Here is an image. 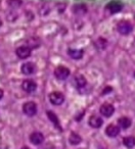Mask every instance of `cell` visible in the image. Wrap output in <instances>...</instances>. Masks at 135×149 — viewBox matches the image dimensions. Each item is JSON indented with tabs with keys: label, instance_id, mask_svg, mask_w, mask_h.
<instances>
[{
	"label": "cell",
	"instance_id": "1",
	"mask_svg": "<svg viewBox=\"0 0 135 149\" xmlns=\"http://www.w3.org/2000/svg\"><path fill=\"white\" fill-rule=\"evenodd\" d=\"M70 74H71V72H70L69 68L62 65L57 66L54 70V76L58 80H66L70 76Z\"/></svg>",
	"mask_w": 135,
	"mask_h": 149
},
{
	"label": "cell",
	"instance_id": "2",
	"mask_svg": "<svg viewBox=\"0 0 135 149\" xmlns=\"http://www.w3.org/2000/svg\"><path fill=\"white\" fill-rule=\"evenodd\" d=\"M117 29H118L119 33L122 34V35H128L132 32L133 30V27L129 22H126V21H123V22H120L117 26Z\"/></svg>",
	"mask_w": 135,
	"mask_h": 149
},
{
	"label": "cell",
	"instance_id": "3",
	"mask_svg": "<svg viewBox=\"0 0 135 149\" xmlns=\"http://www.w3.org/2000/svg\"><path fill=\"white\" fill-rule=\"evenodd\" d=\"M23 111L28 116H33L37 112V105H36L35 102H26L23 105Z\"/></svg>",
	"mask_w": 135,
	"mask_h": 149
},
{
	"label": "cell",
	"instance_id": "4",
	"mask_svg": "<svg viewBox=\"0 0 135 149\" xmlns=\"http://www.w3.org/2000/svg\"><path fill=\"white\" fill-rule=\"evenodd\" d=\"M49 100L53 105H60L64 103V96L60 92H52L49 95Z\"/></svg>",
	"mask_w": 135,
	"mask_h": 149
},
{
	"label": "cell",
	"instance_id": "5",
	"mask_svg": "<svg viewBox=\"0 0 135 149\" xmlns=\"http://www.w3.org/2000/svg\"><path fill=\"white\" fill-rule=\"evenodd\" d=\"M99 111L104 116L110 118V116H113V113L115 112V107L110 103H104V104H102V105L100 106Z\"/></svg>",
	"mask_w": 135,
	"mask_h": 149
},
{
	"label": "cell",
	"instance_id": "6",
	"mask_svg": "<svg viewBox=\"0 0 135 149\" xmlns=\"http://www.w3.org/2000/svg\"><path fill=\"white\" fill-rule=\"evenodd\" d=\"M17 55L22 59H26L31 55V48L29 46H21L17 49Z\"/></svg>",
	"mask_w": 135,
	"mask_h": 149
},
{
	"label": "cell",
	"instance_id": "7",
	"mask_svg": "<svg viewBox=\"0 0 135 149\" xmlns=\"http://www.w3.org/2000/svg\"><path fill=\"white\" fill-rule=\"evenodd\" d=\"M22 87H23L24 91L28 92V93H32V92H34L37 89V85L32 80H26V81H24L23 84H22Z\"/></svg>",
	"mask_w": 135,
	"mask_h": 149
},
{
	"label": "cell",
	"instance_id": "8",
	"mask_svg": "<svg viewBox=\"0 0 135 149\" xmlns=\"http://www.w3.org/2000/svg\"><path fill=\"white\" fill-rule=\"evenodd\" d=\"M120 131H121V128L119 126H116V125H108V128L106 129V134L108 135V137H117L119 134H120Z\"/></svg>",
	"mask_w": 135,
	"mask_h": 149
},
{
	"label": "cell",
	"instance_id": "9",
	"mask_svg": "<svg viewBox=\"0 0 135 149\" xmlns=\"http://www.w3.org/2000/svg\"><path fill=\"white\" fill-rule=\"evenodd\" d=\"M122 7H123V4L120 2V1H117V0L111 1V2L106 5V8H108L112 13H119V11L122 9Z\"/></svg>",
	"mask_w": 135,
	"mask_h": 149
},
{
	"label": "cell",
	"instance_id": "10",
	"mask_svg": "<svg viewBox=\"0 0 135 149\" xmlns=\"http://www.w3.org/2000/svg\"><path fill=\"white\" fill-rule=\"evenodd\" d=\"M30 141L35 145H40L44 141V136L40 132H34L30 136Z\"/></svg>",
	"mask_w": 135,
	"mask_h": 149
},
{
	"label": "cell",
	"instance_id": "11",
	"mask_svg": "<svg viewBox=\"0 0 135 149\" xmlns=\"http://www.w3.org/2000/svg\"><path fill=\"white\" fill-rule=\"evenodd\" d=\"M88 124H89V126L92 127V128L97 129V128H100V127L102 126L104 120H102V118H99V116H92L91 118H89V120H88Z\"/></svg>",
	"mask_w": 135,
	"mask_h": 149
},
{
	"label": "cell",
	"instance_id": "12",
	"mask_svg": "<svg viewBox=\"0 0 135 149\" xmlns=\"http://www.w3.org/2000/svg\"><path fill=\"white\" fill-rule=\"evenodd\" d=\"M36 70V66L32 62H26L22 65V72L24 74H32Z\"/></svg>",
	"mask_w": 135,
	"mask_h": 149
},
{
	"label": "cell",
	"instance_id": "13",
	"mask_svg": "<svg viewBox=\"0 0 135 149\" xmlns=\"http://www.w3.org/2000/svg\"><path fill=\"white\" fill-rule=\"evenodd\" d=\"M131 124H132V120H131V118H127V116H122V118H120L118 120V126L120 127V128L124 129V130L128 129L129 127L131 126Z\"/></svg>",
	"mask_w": 135,
	"mask_h": 149
},
{
	"label": "cell",
	"instance_id": "14",
	"mask_svg": "<svg viewBox=\"0 0 135 149\" xmlns=\"http://www.w3.org/2000/svg\"><path fill=\"white\" fill-rule=\"evenodd\" d=\"M68 53L73 59H81L83 57V50L80 49H69Z\"/></svg>",
	"mask_w": 135,
	"mask_h": 149
},
{
	"label": "cell",
	"instance_id": "15",
	"mask_svg": "<svg viewBox=\"0 0 135 149\" xmlns=\"http://www.w3.org/2000/svg\"><path fill=\"white\" fill-rule=\"evenodd\" d=\"M47 116H48V118L53 123V125L55 126L56 129H58L59 131H62V128H60V124L58 122V118L56 116V114L52 111H47Z\"/></svg>",
	"mask_w": 135,
	"mask_h": 149
},
{
	"label": "cell",
	"instance_id": "16",
	"mask_svg": "<svg viewBox=\"0 0 135 149\" xmlns=\"http://www.w3.org/2000/svg\"><path fill=\"white\" fill-rule=\"evenodd\" d=\"M69 142L71 143L72 145H78L82 142V138L77 133H72L69 137Z\"/></svg>",
	"mask_w": 135,
	"mask_h": 149
},
{
	"label": "cell",
	"instance_id": "17",
	"mask_svg": "<svg viewBox=\"0 0 135 149\" xmlns=\"http://www.w3.org/2000/svg\"><path fill=\"white\" fill-rule=\"evenodd\" d=\"M123 144L127 147V148H133L135 146V138L132 136L126 137L123 139Z\"/></svg>",
	"mask_w": 135,
	"mask_h": 149
},
{
	"label": "cell",
	"instance_id": "18",
	"mask_svg": "<svg viewBox=\"0 0 135 149\" xmlns=\"http://www.w3.org/2000/svg\"><path fill=\"white\" fill-rule=\"evenodd\" d=\"M75 82H76V85H77L78 88L85 87L86 84H87V81H86L85 77H84V76H82V74H79V76H77V77H76Z\"/></svg>",
	"mask_w": 135,
	"mask_h": 149
},
{
	"label": "cell",
	"instance_id": "19",
	"mask_svg": "<svg viewBox=\"0 0 135 149\" xmlns=\"http://www.w3.org/2000/svg\"><path fill=\"white\" fill-rule=\"evenodd\" d=\"M75 13H78V15H82V13H86V7L84 5H78V7H75Z\"/></svg>",
	"mask_w": 135,
	"mask_h": 149
},
{
	"label": "cell",
	"instance_id": "20",
	"mask_svg": "<svg viewBox=\"0 0 135 149\" xmlns=\"http://www.w3.org/2000/svg\"><path fill=\"white\" fill-rule=\"evenodd\" d=\"M21 3V0H9V5L11 7H19Z\"/></svg>",
	"mask_w": 135,
	"mask_h": 149
},
{
	"label": "cell",
	"instance_id": "21",
	"mask_svg": "<svg viewBox=\"0 0 135 149\" xmlns=\"http://www.w3.org/2000/svg\"><path fill=\"white\" fill-rule=\"evenodd\" d=\"M3 97V90L2 89H0V99Z\"/></svg>",
	"mask_w": 135,
	"mask_h": 149
},
{
	"label": "cell",
	"instance_id": "22",
	"mask_svg": "<svg viewBox=\"0 0 135 149\" xmlns=\"http://www.w3.org/2000/svg\"><path fill=\"white\" fill-rule=\"evenodd\" d=\"M22 149H31V148H30V147H27V146H25V147H23V148H22Z\"/></svg>",
	"mask_w": 135,
	"mask_h": 149
},
{
	"label": "cell",
	"instance_id": "23",
	"mask_svg": "<svg viewBox=\"0 0 135 149\" xmlns=\"http://www.w3.org/2000/svg\"><path fill=\"white\" fill-rule=\"evenodd\" d=\"M134 78H135V72H134Z\"/></svg>",
	"mask_w": 135,
	"mask_h": 149
}]
</instances>
